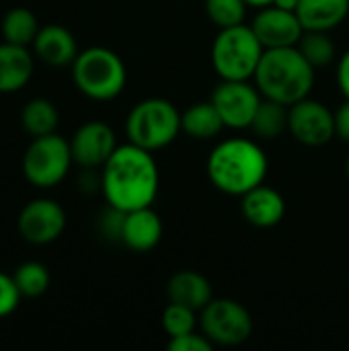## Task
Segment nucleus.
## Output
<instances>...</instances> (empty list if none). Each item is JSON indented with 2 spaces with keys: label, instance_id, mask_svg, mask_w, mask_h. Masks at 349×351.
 <instances>
[{
  "label": "nucleus",
  "instance_id": "f257e3e1",
  "mask_svg": "<svg viewBox=\"0 0 349 351\" xmlns=\"http://www.w3.org/2000/svg\"><path fill=\"white\" fill-rule=\"evenodd\" d=\"M160 175L150 150L132 142L115 148L101 167V191L105 202L121 212L152 206L158 195Z\"/></svg>",
  "mask_w": 349,
  "mask_h": 351
},
{
  "label": "nucleus",
  "instance_id": "f03ea898",
  "mask_svg": "<svg viewBox=\"0 0 349 351\" xmlns=\"http://www.w3.org/2000/svg\"><path fill=\"white\" fill-rule=\"evenodd\" d=\"M269 160L263 148L249 138H230L214 146L208 156L206 173L210 183L234 197H243L267 177Z\"/></svg>",
  "mask_w": 349,
  "mask_h": 351
},
{
  "label": "nucleus",
  "instance_id": "7ed1b4c3",
  "mask_svg": "<svg viewBox=\"0 0 349 351\" xmlns=\"http://www.w3.org/2000/svg\"><path fill=\"white\" fill-rule=\"evenodd\" d=\"M315 70L317 68L302 56L298 45L278 47L263 51L253 80L265 99L290 107L311 95Z\"/></svg>",
  "mask_w": 349,
  "mask_h": 351
},
{
  "label": "nucleus",
  "instance_id": "20e7f679",
  "mask_svg": "<svg viewBox=\"0 0 349 351\" xmlns=\"http://www.w3.org/2000/svg\"><path fill=\"white\" fill-rule=\"evenodd\" d=\"M72 80L76 88L93 101H111L119 97L128 82L123 60L109 47H86L72 62Z\"/></svg>",
  "mask_w": 349,
  "mask_h": 351
},
{
  "label": "nucleus",
  "instance_id": "39448f33",
  "mask_svg": "<svg viewBox=\"0 0 349 351\" xmlns=\"http://www.w3.org/2000/svg\"><path fill=\"white\" fill-rule=\"evenodd\" d=\"M181 132V111L160 97L136 103L125 119L128 142L150 152L171 146Z\"/></svg>",
  "mask_w": 349,
  "mask_h": 351
},
{
  "label": "nucleus",
  "instance_id": "423d86ee",
  "mask_svg": "<svg viewBox=\"0 0 349 351\" xmlns=\"http://www.w3.org/2000/svg\"><path fill=\"white\" fill-rule=\"evenodd\" d=\"M265 47L251 25L220 29L212 43V66L220 80H251L257 72Z\"/></svg>",
  "mask_w": 349,
  "mask_h": 351
},
{
  "label": "nucleus",
  "instance_id": "0eeeda50",
  "mask_svg": "<svg viewBox=\"0 0 349 351\" xmlns=\"http://www.w3.org/2000/svg\"><path fill=\"white\" fill-rule=\"evenodd\" d=\"M72 165L74 158L70 140L60 134L31 138L21 160L25 179L37 189H51L60 185L68 177Z\"/></svg>",
  "mask_w": 349,
  "mask_h": 351
},
{
  "label": "nucleus",
  "instance_id": "6e6552de",
  "mask_svg": "<svg viewBox=\"0 0 349 351\" xmlns=\"http://www.w3.org/2000/svg\"><path fill=\"white\" fill-rule=\"evenodd\" d=\"M202 333L214 346H241L253 333L251 313L232 298H212L200 311Z\"/></svg>",
  "mask_w": 349,
  "mask_h": 351
},
{
  "label": "nucleus",
  "instance_id": "1a4fd4ad",
  "mask_svg": "<svg viewBox=\"0 0 349 351\" xmlns=\"http://www.w3.org/2000/svg\"><path fill=\"white\" fill-rule=\"evenodd\" d=\"M214 107L230 130H251L263 95L251 80H220L212 93Z\"/></svg>",
  "mask_w": 349,
  "mask_h": 351
},
{
  "label": "nucleus",
  "instance_id": "9d476101",
  "mask_svg": "<svg viewBox=\"0 0 349 351\" xmlns=\"http://www.w3.org/2000/svg\"><path fill=\"white\" fill-rule=\"evenodd\" d=\"M66 228L64 208L49 197H37L23 206L16 218V230L29 245L43 247L62 237Z\"/></svg>",
  "mask_w": 349,
  "mask_h": 351
},
{
  "label": "nucleus",
  "instance_id": "9b49d317",
  "mask_svg": "<svg viewBox=\"0 0 349 351\" xmlns=\"http://www.w3.org/2000/svg\"><path fill=\"white\" fill-rule=\"evenodd\" d=\"M288 132L302 146H325L335 138V113L325 103L306 97L290 105Z\"/></svg>",
  "mask_w": 349,
  "mask_h": 351
},
{
  "label": "nucleus",
  "instance_id": "f8f14e48",
  "mask_svg": "<svg viewBox=\"0 0 349 351\" xmlns=\"http://www.w3.org/2000/svg\"><path fill=\"white\" fill-rule=\"evenodd\" d=\"M115 132L105 121H86L70 138L72 158L82 169H101L117 148Z\"/></svg>",
  "mask_w": 349,
  "mask_h": 351
},
{
  "label": "nucleus",
  "instance_id": "ddd939ff",
  "mask_svg": "<svg viewBox=\"0 0 349 351\" xmlns=\"http://www.w3.org/2000/svg\"><path fill=\"white\" fill-rule=\"evenodd\" d=\"M257 39L265 49L294 47L304 35V27L294 10H284L276 4L263 6L251 23Z\"/></svg>",
  "mask_w": 349,
  "mask_h": 351
},
{
  "label": "nucleus",
  "instance_id": "4468645a",
  "mask_svg": "<svg viewBox=\"0 0 349 351\" xmlns=\"http://www.w3.org/2000/svg\"><path fill=\"white\" fill-rule=\"evenodd\" d=\"M241 212L251 226L274 228L286 216V199L278 189L261 183L241 197Z\"/></svg>",
  "mask_w": 349,
  "mask_h": 351
},
{
  "label": "nucleus",
  "instance_id": "2eb2a0df",
  "mask_svg": "<svg viewBox=\"0 0 349 351\" xmlns=\"http://www.w3.org/2000/svg\"><path fill=\"white\" fill-rule=\"evenodd\" d=\"M31 47L37 60L53 68L72 66L78 56V43L74 35L58 23L43 25Z\"/></svg>",
  "mask_w": 349,
  "mask_h": 351
},
{
  "label": "nucleus",
  "instance_id": "dca6fc26",
  "mask_svg": "<svg viewBox=\"0 0 349 351\" xmlns=\"http://www.w3.org/2000/svg\"><path fill=\"white\" fill-rule=\"evenodd\" d=\"M160 239H163V220L152 210V206L125 212V220L121 228V243L130 251L148 253L160 243Z\"/></svg>",
  "mask_w": 349,
  "mask_h": 351
},
{
  "label": "nucleus",
  "instance_id": "f3484780",
  "mask_svg": "<svg viewBox=\"0 0 349 351\" xmlns=\"http://www.w3.org/2000/svg\"><path fill=\"white\" fill-rule=\"evenodd\" d=\"M35 70V60L29 47L14 43H0V95H12L23 90Z\"/></svg>",
  "mask_w": 349,
  "mask_h": 351
},
{
  "label": "nucleus",
  "instance_id": "a211bd4d",
  "mask_svg": "<svg viewBox=\"0 0 349 351\" xmlns=\"http://www.w3.org/2000/svg\"><path fill=\"white\" fill-rule=\"evenodd\" d=\"M167 296L171 302L189 306L200 313L214 298V292H212V284L208 282L206 276H202L193 269H183V271H177L169 280Z\"/></svg>",
  "mask_w": 349,
  "mask_h": 351
},
{
  "label": "nucleus",
  "instance_id": "6ab92c4d",
  "mask_svg": "<svg viewBox=\"0 0 349 351\" xmlns=\"http://www.w3.org/2000/svg\"><path fill=\"white\" fill-rule=\"evenodd\" d=\"M296 14L304 31H333L349 14V0H300Z\"/></svg>",
  "mask_w": 349,
  "mask_h": 351
},
{
  "label": "nucleus",
  "instance_id": "aec40b11",
  "mask_svg": "<svg viewBox=\"0 0 349 351\" xmlns=\"http://www.w3.org/2000/svg\"><path fill=\"white\" fill-rule=\"evenodd\" d=\"M224 128L226 125L212 101L193 103L181 113V130L193 140H212Z\"/></svg>",
  "mask_w": 349,
  "mask_h": 351
},
{
  "label": "nucleus",
  "instance_id": "412c9836",
  "mask_svg": "<svg viewBox=\"0 0 349 351\" xmlns=\"http://www.w3.org/2000/svg\"><path fill=\"white\" fill-rule=\"evenodd\" d=\"M60 123V111L58 107L43 97H35L25 103L21 109V128L31 138H41L47 134H56Z\"/></svg>",
  "mask_w": 349,
  "mask_h": 351
},
{
  "label": "nucleus",
  "instance_id": "4be33fe9",
  "mask_svg": "<svg viewBox=\"0 0 349 351\" xmlns=\"http://www.w3.org/2000/svg\"><path fill=\"white\" fill-rule=\"evenodd\" d=\"M39 21L37 16L25 8V6H16L4 12L2 23H0V35L2 41L6 43H14V45H23V47H31L37 33H39Z\"/></svg>",
  "mask_w": 349,
  "mask_h": 351
},
{
  "label": "nucleus",
  "instance_id": "5701e85b",
  "mask_svg": "<svg viewBox=\"0 0 349 351\" xmlns=\"http://www.w3.org/2000/svg\"><path fill=\"white\" fill-rule=\"evenodd\" d=\"M288 117H290L288 105L263 97V101L255 113V119L251 123V130L261 140H276L284 132H288Z\"/></svg>",
  "mask_w": 349,
  "mask_h": 351
},
{
  "label": "nucleus",
  "instance_id": "b1692460",
  "mask_svg": "<svg viewBox=\"0 0 349 351\" xmlns=\"http://www.w3.org/2000/svg\"><path fill=\"white\" fill-rule=\"evenodd\" d=\"M14 282H16V288L21 292L23 298H39L47 292L49 288V271L43 263L39 261H25L21 263L14 274H12Z\"/></svg>",
  "mask_w": 349,
  "mask_h": 351
},
{
  "label": "nucleus",
  "instance_id": "393cba45",
  "mask_svg": "<svg viewBox=\"0 0 349 351\" xmlns=\"http://www.w3.org/2000/svg\"><path fill=\"white\" fill-rule=\"evenodd\" d=\"M298 49L315 68L329 66L335 60V43L327 31H304L302 39L298 41Z\"/></svg>",
  "mask_w": 349,
  "mask_h": 351
},
{
  "label": "nucleus",
  "instance_id": "a878e982",
  "mask_svg": "<svg viewBox=\"0 0 349 351\" xmlns=\"http://www.w3.org/2000/svg\"><path fill=\"white\" fill-rule=\"evenodd\" d=\"M247 6V0H206V12L218 29L243 25Z\"/></svg>",
  "mask_w": 349,
  "mask_h": 351
},
{
  "label": "nucleus",
  "instance_id": "bb28decb",
  "mask_svg": "<svg viewBox=\"0 0 349 351\" xmlns=\"http://www.w3.org/2000/svg\"><path fill=\"white\" fill-rule=\"evenodd\" d=\"M195 327H197V311L177 302H169L167 308L163 311V329L169 335V339L193 333Z\"/></svg>",
  "mask_w": 349,
  "mask_h": 351
},
{
  "label": "nucleus",
  "instance_id": "cd10ccee",
  "mask_svg": "<svg viewBox=\"0 0 349 351\" xmlns=\"http://www.w3.org/2000/svg\"><path fill=\"white\" fill-rule=\"evenodd\" d=\"M21 292L12 276L0 271V319L10 317L21 304Z\"/></svg>",
  "mask_w": 349,
  "mask_h": 351
},
{
  "label": "nucleus",
  "instance_id": "c85d7f7f",
  "mask_svg": "<svg viewBox=\"0 0 349 351\" xmlns=\"http://www.w3.org/2000/svg\"><path fill=\"white\" fill-rule=\"evenodd\" d=\"M123 220H125V212L113 208L107 204V210L101 214L99 218V230L105 239L109 241H119L121 243V228H123Z\"/></svg>",
  "mask_w": 349,
  "mask_h": 351
},
{
  "label": "nucleus",
  "instance_id": "c756f323",
  "mask_svg": "<svg viewBox=\"0 0 349 351\" xmlns=\"http://www.w3.org/2000/svg\"><path fill=\"white\" fill-rule=\"evenodd\" d=\"M167 348L171 351H212L214 343L202 333H187V335H181V337H171Z\"/></svg>",
  "mask_w": 349,
  "mask_h": 351
},
{
  "label": "nucleus",
  "instance_id": "7c9ffc66",
  "mask_svg": "<svg viewBox=\"0 0 349 351\" xmlns=\"http://www.w3.org/2000/svg\"><path fill=\"white\" fill-rule=\"evenodd\" d=\"M335 138L349 144V99H346L335 111Z\"/></svg>",
  "mask_w": 349,
  "mask_h": 351
},
{
  "label": "nucleus",
  "instance_id": "2f4dec72",
  "mask_svg": "<svg viewBox=\"0 0 349 351\" xmlns=\"http://www.w3.org/2000/svg\"><path fill=\"white\" fill-rule=\"evenodd\" d=\"M337 86L341 95L349 99V49L337 62Z\"/></svg>",
  "mask_w": 349,
  "mask_h": 351
},
{
  "label": "nucleus",
  "instance_id": "473e14b6",
  "mask_svg": "<svg viewBox=\"0 0 349 351\" xmlns=\"http://www.w3.org/2000/svg\"><path fill=\"white\" fill-rule=\"evenodd\" d=\"M298 2H300V0H274L272 4H276V6H280V8H284V10H294V12H296Z\"/></svg>",
  "mask_w": 349,
  "mask_h": 351
},
{
  "label": "nucleus",
  "instance_id": "72a5a7b5",
  "mask_svg": "<svg viewBox=\"0 0 349 351\" xmlns=\"http://www.w3.org/2000/svg\"><path fill=\"white\" fill-rule=\"evenodd\" d=\"M274 0H247L249 6H255V8H263V6H269Z\"/></svg>",
  "mask_w": 349,
  "mask_h": 351
},
{
  "label": "nucleus",
  "instance_id": "f704fd0d",
  "mask_svg": "<svg viewBox=\"0 0 349 351\" xmlns=\"http://www.w3.org/2000/svg\"><path fill=\"white\" fill-rule=\"evenodd\" d=\"M346 171H348V179H349V160H348V167H346Z\"/></svg>",
  "mask_w": 349,
  "mask_h": 351
},
{
  "label": "nucleus",
  "instance_id": "c9c22d12",
  "mask_svg": "<svg viewBox=\"0 0 349 351\" xmlns=\"http://www.w3.org/2000/svg\"><path fill=\"white\" fill-rule=\"evenodd\" d=\"M348 280H349V278H348Z\"/></svg>",
  "mask_w": 349,
  "mask_h": 351
}]
</instances>
